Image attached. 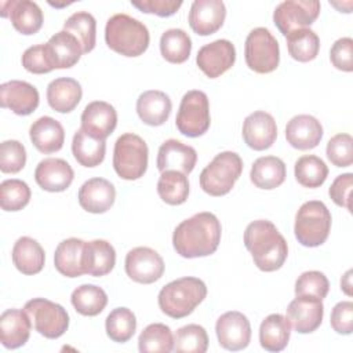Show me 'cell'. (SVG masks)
Segmentation results:
<instances>
[{"instance_id": "6da1fadb", "label": "cell", "mask_w": 353, "mask_h": 353, "mask_svg": "<svg viewBox=\"0 0 353 353\" xmlns=\"http://www.w3.org/2000/svg\"><path fill=\"white\" fill-rule=\"evenodd\" d=\"M221 233V222L212 212H199L175 228L172 245L176 254L188 259L208 256L216 251Z\"/></svg>"}, {"instance_id": "7a4b0ae2", "label": "cell", "mask_w": 353, "mask_h": 353, "mask_svg": "<svg viewBox=\"0 0 353 353\" xmlns=\"http://www.w3.org/2000/svg\"><path fill=\"white\" fill-rule=\"evenodd\" d=\"M244 245L262 272L279 270L288 255L285 239L268 219L254 221L245 228Z\"/></svg>"}, {"instance_id": "3957f363", "label": "cell", "mask_w": 353, "mask_h": 353, "mask_svg": "<svg viewBox=\"0 0 353 353\" xmlns=\"http://www.w3.org/2000/svg\"><path fill=\"white\" fill-rule=\"evenodd\" d=\"M105 41L110 50L124 57L142 55L150 41L148 28L127 14L110 17L105 26Z\"/></svg>"}, {"instance_id": "277c9868", "label": "cell", "mask_w": 353, "mask_h": 353, "mask_svg": "<svg viewBox=\"0 0 353 353\" xmlns=\"http://www.w3.org/2000/svg\"><path fill=\"white\" fill-rule=\"evenodd\" d=\"M207 296V287L197 277H181L164 285L157 296L159 307L171 319L189 316Z\"/></svg>"}, {"instance_id": "5b68a950", "label": "cell", "mask_w": 353, "mask_h": 353, "mask_svg": "<svg viewBox=\"0 0 353 353\" xmlns=\"http://www.w3.org/2000/svg\"><path fill=\"white\" fill-rule=\"evenodd\" d=\"M331 212L327 205L319 200L303 203L296 215L294 233L305 247H319L328 239L331 230Z\"/></svg>"}, {"instance_id": "8992f818", "label": "cell", "mask_w": 353, "mask_h": 353, "mask_svg": "<svg viewBox=\"0 0 353 353\" xmlns=\"http://www.w3.org/2000/svg\"><path fill=\"white\" fill-rule=\"evenodd\" d=\"M243 172V160L234 152H221L200 174V188L210 196L228 194Z\"/></svg>"}, {"instance_id": "52a82bcc", "label": "cell", "mask_w": 353, "mask_h": 353, "mask_svg": "<svg viewBox=\"0 0 353 353\" xmlns=\"http://www.w3.org/2000/svg\"><path fill=\"white\" fill-rule=\"evenodd\" d=\"M149 149L146 142L137 134L120 135L113 149V168L125 181H135L143 176L148 170Z\"/></svg>"}, {"instance_id": "ba28073f", "label": "cell", "mask_w": 353, "mask_h": 353, "mask_svg": "<svg viewBox=\"0 0 353 353\" xmlns=\"http://www.w3.org/2000/svg\"><path fill=\"white\" fill-rule=\"evenodd\" d=\"M247 66L255 73L266 74L277 69L280 63V47L276 37L266 28L252 29L244 44Z\"/></svg>"}, {"instance_id": "9c48e42d", "label": "cell", "mask_w": 353, "mask_h": 353, "mask_svg": "<svg viewBox=\"0 0 353 353\" xmlns=\"http://www.w3.org/2000/svg\"><path fill=\"white\" fill-rule=\"evenodd\" d=\"M175 124L178 131L189 138H197L205 134L211 124L207 94L200 90L188 91L182 97Z\"/></svg>"}, {"instance_id": "30bf717a", "label": "cell", "mask_w": 353, "mask_h": 353, "mask_svg": "<svg viewBox=\"0 0 353 353\" xmlns=\"http://www.w3.org/2000/svg\"><path fill=\"white\" fill-rule=\"evenodd\" d=\"M23 310L30 317L34 330L48 339L62 336L69 327L68 312L59 303L46 298H33L28 301Z\"/></svg>"}, {"instance_id": "8fae6325", "label": "cell", "mask_w": 353, "mask_h": 353, "mask_svg": "<svg viewBox=\"0 0 353 353\" xmlns=\"http://www.w3.org/2000/svg\"><path fill=\"white\" fill-rule=\"evenodd\" d=\"M320 14L317 0H287L280 3L273 12V22L281 34L310 26Z\"/></svg>"}, {"instance_id": "7c38bea8", "label": "cell", "mask_w": 353, "mask_h": 353, "mask_svg": "<svg viewBox=\"0 0 353 353\" xmlns=\"http://www.w3.org/2000/svg\"><path fill=\"white\" fill-rule=\"evenodd\" d=\"M124 266L127 276L141 284H152L164 273L163 258L149 247H137L128 251Z\"/></svg>"}, {"instance_id": "4fadbf2b", "label": "cell", "mask_w": 353, "mask_h": 353, "mask_svg": "<svg viewBox=\"0 0 353 353\" xmlns=\"http://www.w3.org/2000/svg\"><path fill=\"white\" fill-rule=\"evenodd\" d=\"M215 332L219 345L232 352L243 350L251 341V325L245 314L230 310L218 317Z\"/></svg>"}, {"instance_id": "5bb4252c", "label": "cell", "mask_w": 353, "mask_h": 353, "mask_svg": "<svg viewBox=\"0 0 353 353\" xmlns=\"http://www.w3.org/2000/svg\"><path fill=\"white\" fill-rule=\"evenodd\" d=\"M236 62V48L232 41L219 39L203 46L196 57L199 69L210 79H216L228 72Z\"/></svg>"}, {"instance_id": "9a60e30c", "label": "cell", "mask_w": 353, "mask_h": 353, "mask_svg": "<svg viewBox=\"0 0 353 353\" xmlns=\"http://www.w3.org/2000/svg\"><path fill=\"white\" fill-rule=\"evenodd\" d=\"M324 316V305L320 298L296 296L287 306V319L294 330L299 334L316 331Z\"/></svg>"}, {"instance_id": "2e32d148", "label": "cell", "mask_w": 353, "mask_h": 353, "mask_svg": "<svg viewBox=\"0 0 353 353\" xmlns=\"http://www.w3.org/2000/svg\"><path fill=\"white\" fill-rule=\"evenodd\" d=\"M39 91L34 85L11 80L0 85V105L4 109H10L18 116H28L33 113L39 106Z\"/></svg>"}, {"instance_id": "e0dca14e", "label": "cell", "mask_w": 353, "mask_h": 353, "mask_svg": "<svg viewBox=\"0 0 353 353\" xmlns=\"http://www.w3.org/2000/svg\"><path fill=\"white\" fill-rule=\"evenodd\" d=\"M277 138V125L273 116L265 110L248 114L243 123V139L254 150L269 149Z\"/></svg>"}, {"instance_id": "ac0fdd59", "label": "cell", "mask_w": 353, "mask_h": 353, "mask_svg": "<svg viewBox=\"0 0 353 353\" xmlns=\"http://www.w3.org/2000/svg\"><path fill=\"white\" fill-rule=\"evenodd\" d=\"M226 18V7L221 0H196L190 6L189 25L200 36H210L221 29Z\"/></svg>"}, {"instance_id": "d6986e66", "label": "cell", "mask_w": 353, "mask_h": 353, "mask_svg": "<svg viewBox=\"0 0 353 353\" xmlns=\"http://www.w3.org/2000/svg\"><path fill=\"white\" fill-rule=\"evenodd\" d=\"M117 125L116 109L105 101L90 102L81 113V130L95 139L105 141Z\"/></svg>"}, {"instance_id": "ffe728a7", "label": "cell", "mask_w": 353, "mask_h": 353, "mask_svg": "<svg viewBox=\"0 0 353 353\" xmlns=\"http://www.w3.org/2000/svg\"><path fill=\"white\" fill-rule=\"evenodd\" d=\"M196 161L197 153L194 148L176 139H167L159 148L156 165L160 172L174 170L188 175L193 171Z\"/></svg>"}, {"instance_id": "44dd1931", "label": "cell", "mask_w": 353, "mask_h": 353, "mask_svg": "<svg viewBox=\"0 0 353 353\" xmlns=\"http://www.w3.org/2000/svg\"><path fill=\"white\" fill-rule=\"evenodd\" d=\"M79 204L91 214H103L114 203L116 189L112 182L105 178H91L79 189Z\"/></svg>"}, {"instance_id": "7402d4cb", "label": "cell", "mask_w": 353, "mask_h": 353, "mask_svg": "<svg viewBox=\"0 0 353 353\" xmlns=\"http://www.w3.org/2000/svg\"><path fill=\"white\" fill-rule=\"evenodd\" d=\"M74 172L70 164L62 159L48 157L41 160L34 170L36 183L47 192H63L73 182Z\"/></svg>"}, {"instance_id": "603a6c76", "label": "cell", "mask_w": 353, "mask_h": 353, "mask_svg": "<svg viewBox=\"0 0 353 353\" xmlns=\"http://www.w3.org/2000/svg\"><path fill=\"white\" fill-rule=\"evenodd\" d=\"M287 142L298 150L316 148L323 138L321 123L310 114L294 116L285 127Z\"/></svg>"}, {"instance_id": "cb8c5ba5", "label": "cell", "mask_w": 353, "mask_h": 353, "mask_svg": "<svg viewBox=\"0 0 353 353\" xmlns=\"http://www.w3.org/2000/svg\"><path fill=\"white\" fill-rule=\"evenodd\" d=\"M44 46L54 69H69L74 66L83 54L80 41L66 30L51 36Z\"/></svg>"}, {"instance_id": "d4e9b609", "label": "cell", "mask_w": 353, "mask_h": 353, "mask_svg": "<svg viewBox=\"0 0 353 353\" xmlns=\"http://www.w3.org/2000/svg\"><path fill=\"white\" fill-rule=\"evenodd\" d=\"M32 321L25 310L7 309L0 316V342L7 349L23 346L30 336Z\"/></svg>"}, {"instance_id": "484cf974", "label": "cell", "mask_w": 353, "mask_h": 353, "mask_svg": "<svg viewBox=\"0 0 353 353\" xmlns=\"http://www.w3.org/2000/svg\"><path fill=\"white\" fill-rule=\"evenodd\" d=\"M29 137L33 146L44 154L61 150L65 142L62 124L50 116H43L33 121L29 130Z\"/></svg>"}, {"instance_id": "4316f807", "label": "cell", "mask_w": 353, "mask_h": 353, "mask_svg": "<svg viewBox=\"0 0 353 353\" xmlns=\"http://www.w3.org/2000/svg\"><path fill=\"white\" fill-rule=\"evenodd\" d=\"M172 103L170 97L159 90L142 92L137 99V113L139 119L152 127L164 124L171 114Z\"/></svg>"}, {"instance_id": "83f0119b", "label": "cell", "mask_w": 353, "mask_h": 353, "mask_svg": "<svg viewBox=\"0 0 353 353\" xmlns=\"http://www.w3.org/2000/svg\"><path fill=\"white\" fill-rule=\"evenodd\" d=\"M84 244L81 239L70 237L58 244L54 254L55 269L66 277H79L84 272Z\"/></svg>"}, {"instance_id": "f1b7e54d", "label": "cell", "mask_w": 353, "mask_h": 353, "mask_svg": "<svg viewBox=\"0 0 353 353\" xmlns=\"http://www.w3.org/2000/svg\"><path fill=\"white\" fill-rule=\"evenodd\" d=\"M81 85L72 77H58L47 87V102L58 113L72 112L81 101Z\"/></svg>"}, {"instance_id": "f546056e", "label": "cell", "mask_w": 353, "mask_h": 353, "mask_svg": "<svg viewBox=\"0 0 353 353\" xmlns=\"http://www.w3.org/2000/svg\"><path fill=\"white\" fill-rule=\"evenodd\" d=\"M11 258L21 273L32 276L40 273L44 268L46 254L43 247L34 239L23 236L15 241Z\"/></svg>"}, {"instance_id": "4dcf8cb0", "label": "cell", "mask_w": 353, "mask_h": 353, "mask_svg": "<svg viewBox=\"0 0 353 353\" xmlns=\"http://www.w3.org/2000/svg\"><path fill=\"white\" fill-rule=\"evenodd\" d=\"M116 263V251L106 240H92L84 244V272L94 277L110 273Z\"/></svg>"}, {"instance_id": "1f68e13d", "label": "cell", "mask_w": 353, "mask_h": 353, "mask_svg": "<svg viewBox=\"0 0 353 353\" xmlns=\"http://www.w3.org/2000/svg\"><path fill=\"white\" fill-rule=\"evenodd\" d=\"M291 336V324L287 317L273 313L262 320L259 327L261 346L268 352H281L288 345Z\"/></svg>"}, {"instance_id": "d6a6232c", "label": "cell", "mask_w": 353, "mask_h": 353, "mask_svg": "<svg viewBox=\"0 0 353 353\" xmlns=\"http://www.w3.org/2000/svg\"><path fill=\"white\" fill-rule=\"evenodd\" d=\"M285 164L280 157L263 156L254 161L250 172L251 182L259 189H274L285 181Z\"/></svg>"}, {"instance_id": "836d02e7", "label": "cell", "mask_w": 353, "mask_h": 353, "mask_svg": "<svg viewBox=\"0 0 353 353\" xmlns=\"http://www.w3.org/2000/svg\"><path fill=\"white\" fill-rule=\"evenodd\" d=\"M8 18L15 30L25 36L37 33L43 26V11L30 0H11Z\"/></svg>"}, {"instance_id": "e575fe53", "label": "cell", "mask_w": 353, "mask_h": 353, "mask_svg": "<svg viewBox=\"0 0 353 353\" xmlns=\"http://www.w3.org/2000/svg\"><path fill=\"white\" fill-rule=\"evenodd\" d=\"M72 153L80 165L97 167L105 159L106 142L95 139L91 135H88L84 130L79 128L73 135Z\"/></svg>"}, {"instance_id": "d590c367", "label": "cell", "mask_w": 353, "mask_h": 353, "mask_svg": "<svg viewBox=\"0 0 353 353\" xmlns=\"http://www.w3.org/2000/svg\"><path fill=\"white\" fill-rule=\"evenodd\" d=\"M157 193L160 199L170 205L183 204L189 196L188 176L174 170L161 172L157 181Z\"/></svg>"}, {"instance_id": "8d00e7d4", "label": "cell", "mask_w": 353, "mask_h": 353, "mask_svg": "<svg viewBox=\"0 0 353 353\" xmlns=\"http://www.w3.org/2000/svg\"><path fill=\"white\" fill-rule=\"evenodd\" d=\"M74 310L83 316H97L108 305L106 292L94 284H83L77 287L70 296Z\"/></svg>"}, {"instance_id": "74e56055", "label": "cell", "mask_w": 353, "mask_h": 353, "mask_svg": "<svg viewBox=\"0 0 353 353\" xmlns=\"http://www.w3.org/2000/svg\"><path fill=\"white\" fill-rule=\"evenodd\" d=\"M63 30L72 33L80 41L83 54H88L94 50L97 43V21L92 14L87 11L72 14L65 21Z\"/></svg>"}, {"instance_id": "f35d334b", "label": "cell", "mask_w": 353, "mask_h": 353, "mask_svg": "<svg viewBox=\"0 0 353 353\" xmlns=\"http://www.w3.org/2000/svg\"><path fill=\"white\" fill-rule=\"evenodd\" d=\"M192 40L182 29H168L160 37V52L170 63H183L190 57Z\"/></svg>"}, {"instance_id": "ab89813d", "label": "cell", "mask_w": 353, "mask_h": 353, "mask_svg": "<svg viewBox=\"0 0 353 353\" xmlns=\"http://www.w3.org/2000/svg\"><path fill=\"white\" fill-rule=\"evenodd\" d=\"M287 48L288 54L295 61L309 62L319 54L320 39L312 29H298L287 34Z\"/></svg>"}, {"instance_id": "60d3db41", "label": "cell", "mask_w": 353, "mask_h": 353, "mask_svg": "<svg viewBox=\"0 0 353 353\" xmlns=\"http://www.w3.org/2000/svg\"><path fill=\"white\" fill-rule=\"evenodd\" d=\"M294 172L299 185L313 189L321 186L325 182L328 176V167L320 157L314 154H306L296 160Z\"/></svg>"}, {"instance_id": "b9f144b4", "label": "cell", "mask_w": 353, "mask_h": 353, "mask_svg": "<svg viewBox=\"0 0 353 353\" xmlns=\"http://www.w3.org/2000/svg\"><path fill=\"white\" fill-rule=\"evenodd\" d=\"M138 349L141 353L163 352L170 353L174 350V335L168 325L161 323L149 324L138 338Z\"/></svg>"}, {"instance_id": "7bdbcfd3", "label": "cell", "mask_w": 353, "mask_h": 353, "mask_svg": "<svg viewBox=\"0 0 353 353\" xmlns=\"http://www.w3.org/2000/svg\"><path fill=\"white\" fill-rule=\"evenodd\" d=\"M106 335L119 343H124L132 338L137 330V319L128 307L113 309L105 321Z\"/></svg>"}, {"instance_id": "ee69618b", "label": "cell", "mask_w": 353, "mask_h": 353, "mask_svg": "<svg viewBox=\"0 0 353 353\" xmlns=\"http://www.w3.org/2000/svg\"><path fill=\"white\" fill-rule=\"evenodd\" d=\"M208 349V335L204 327L188 324L176 330L174 350L178 353H204Z\"/></svg>"}, {"instance_id": "f6af8a7d", "label": "cell", "mask_w": 353, "mask_h": 353, "mask_svg": "<svg viewBox=\"0 0 353 353\" xmlns=\"http://www.w3.org/2000/svg\"><path fill=\"white\" fill-rule=\"evenodd\" d=\"M30 188L21 179H6L0 183V205L4 211H19L30 201Z\"/></svg>"}, {"instance_id": "bcb514c9", "label": "cell", "mask_w": 353, "mask_h": 353, "mask_svg": "<svg viewBox=\"0 0 353 353\" xmlns=\"http://www.w3.org/2000/svg\"><path fill=\"white\" fill-rule=\"evenodd\" d=\"M330 290L328 279L324 273L319 270L303 272L295 281V295L296 296H314L325 298Z\"/></svg>"}, {"instance_id": "7dc6e473", "label": "cell", "mask_w": 353, "mask_h": 353, "mask_svg": "<svg viewBox=\"0 0 353 353\" xmlns=\"http://www.w3.org/2000/svg\"><path fill=\"white\" fill-rule=\"evenodd\" d=\"M26 164L25 146L15 139L4 141L0 145V170L4 174H17Z\"/></svg>"}, {"instance_id": "c3c4849f", "label": "cell", "mask_w": 353, "mask_h": 353, "mask_svg": "<svg viewBox=\"0 0 353 353\" xmlns=\"http://www.w3.org/2000/svg\"><path fill=\"white\" fill-rule=\"evenodd\" d=\"M328 160L335 167H349L353 163V138L349 134L334 135L325 149Z\"/></svg>"}, {"instance_id": "681fc988", "label": "cell", "mask_w": 353, "mask_h": 353, "mask_svg": "<svg viewBox=\"0 0 353 353\" xmlns=\"http://www.w3.org/2000/svg\"><path fill=\"white\" fill-rule=\"evenodd\" d=\"M22 66L33 74H44L54 70L50 63L44 44H37L26 48L22 54Z\"/></svg>"}, {"instance_id": "f907efd6", "label": "cell", "mask_w": 353, "mask_h": 353, "mask_svg": "<svg viewBox=\"0 0 353 353\" xmlns=\"http://www.w3.org/2000/svg\"><path fill=\"white\" fill-rule=\"evenodd\" d=\"M331 63L342 72L353 70V40L350 37L338 39L330 50Z\"/></svg>"}, {"instance_id": "816d5d0a", "label": "cell", "mask_w": 353, "mask_h": 353, "mask_svg": "<svg viewBox=\"0 0 353 353\" xmlns=\"http://www.w3.org/2000/svg\"><path fill=\"white\" fill-rule=\"evenodd\" d=\"M331 327L335 332L350 335L353 332V302H338L331 312Z\"/></svg>"}, {"instance_id": "f5cc1de1", "label": "cell", "mask_w": 353, "mask_h": 353, "mask_svg": "<svg viewBox=\"0 0 353 353\" xmlns=\"http://www.w3.org/2000/svg\"><path fill=\"white\" fill-rule=\"evenodd\" d=\"M352 186H353V174L346 172L342 175H338L334 182L330 186L328 194L331 200L339 205L345 207L346 210L352 211L350 205V194H352Z\"/></svg>"}, {"instance_id": "db71d44e", "label": "cell", "mask_w": 353, "mask_h": 353, "mask_svg": "<svg viewBox=\"0 0 353 353\" xmlns=\"http://www.w3.org/2000/svg\"><path fill=\"white\" fill-rule=\"evenodd\" d=\"M132 7L145 14H156L159 17H171L182 6L181 0H131Z\"/></svg>"}, {"instance_id": "11a10c76", "label": "cell", "mask_w": 353, "mask_h": 353, "mask_svg": "<svg viewBox=\"0 0 353 353\" xmlns=\"http://www.w3.org/2000/svg\"><path fill=\"white\" fill-rule=\"evenodd\" d=\"M352 270H347L341 279V288L346 295H352Z\"/></svg>"}]
</instances>
